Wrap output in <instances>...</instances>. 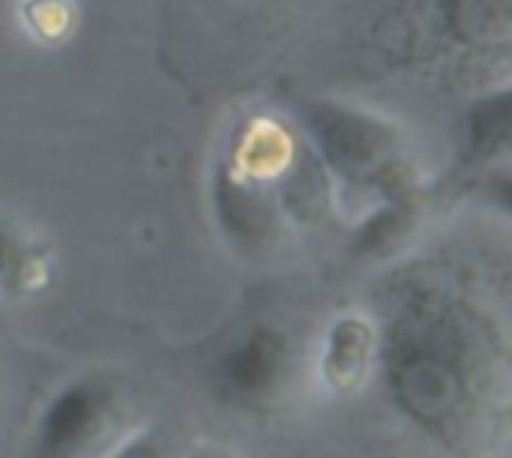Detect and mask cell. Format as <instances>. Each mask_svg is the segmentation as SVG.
<instances>
[{
  "label": "cell",
  "mask_w": 512,
  "mask_h": 458,
  "mask_svg": "<svg viewBox=\"0 0 512 458\" xmlns=\"http://www.w3.org/2000/svg\"><path fill=\"white\" fill-rule=\"evenodd\" d=\"M465 153L471 162H492L510 156V87L498 84L495 90L471 99L465 111Z\"/></svg>",
  "instance_id": "7"
},
{
  "label": "cell",
  "mask_w": 512,
  "mask_h": 458,
  "mask_svg": "<svg viewBox=\"0 0 512 458\" xmlns=\"http://www.w3.org/2000/svg\"><path fill=\"white\" fill-rule=\"evenodd\" d=\"M318 159L348 198L402 201L417 183V165L405 135L384 117L333 99H309L300 108Z\"/></svg>",
  "instance_id": "2"
},
{
  "label": "cell",
  "mask_w": 512,
  "mask_h": 458,
  "mask_svg": "<svg viewBox=\"0 0 512 458\" xmlns=\"http://www.w3.org/2000/svg\"><path fill=\"white\" fill-rule=\"evenodd\" d=\"M180 458H234L225 447L219 444H195V447H186V453Z\"/></svg>",
  "instance_id": "10"
},
{
  "label": "cell",
  "mask_w": 512,
  "mask_h": 458,
  "mask_svg": "<svg viewBox=\"0 0 512 458\" xmlns=\"http://www.w3.org/2000/svg\"><path fill=\"white\" fill-rule=\"evenodd\" d=\"M183 453H186V444L177 432H171L168 426L147 423L111 458H180Z\"/></svg>",
  "instance_id": "9"
},
{
  "label": "cell",
  "mask_w": 512,
  "mask_h": 458,
  "mask_svg": "<svg viewBox=\"0 0 512 458\" xmlns=\"http://www.w3.org/2000/svg\"><path fill=\"white\" fill-rule=\"evenodd\" d=\"M375 360L396 405L450 453L504 450L510 339L477 291L435 273L402 276L375 330Z\"/></svg>",
  "instance_id": "1"
},
{
  "label": "cell",
  "mask_w": 512,
  "mask_h": 458,
  "mask_svg": "<svg viewBox=\"0 0 512 458\" xmlns=\"http://www.w3.org/2000/svg\"><path fill=\"white\" fill-rule=\"evenodd\" d=\"M375 360V327L363 318H339L327 336V351L321 357L324 378L336 390L357 387Z\"/></svg>",
  "instance_id": "8"
},
{
  "label": "cell",
  "mask_w": 512,
  "mask_h": 458,
  "mask_svg": "<svg viewBox=\"0 0 512 458\" xmlns=\"http://www.w3.org/2000/svg\"><path fill=\"white\" fill-rule=\"evenodd\" d=\"M141 405L114 375H81L39 411L24 458H111L144 429Z\"/></svg>",
  "instance_id": "3"
},
{
  "label": "cell",
  "mask_w": 512,
  "mask_h": 458,
  "mask_svg": "<svg viewBox=\"0 0 512 458\" xmlns=\"http://www.w3.org/2000/svg\"><path fill=\"white\" fill-rule=\"evenodd\" d=\"M213 378L222 399L240 408L270 411L297 381V345L288 330L255 324L231 342L228 351H222L213 366Z\"/></svg>",
  "instance_id": "4"
},
{
  "label": "cell",
  "mask_w": 512,
  "mask_h": 458,
  "mask_svg": "<svg viewBox=\"0 0 512 458\" xmlns=\"http://www.w3.org/2000/svg\"><path fill=\"white\" fill-rule=\"evenodd\" d=\"M444 36L465 51L510 45V0H435Z\"/></svg>",
  "instance_id": "5"
},
{
  "label": "cell",
  "mask_w": 512,
  "mask_h": 458,
  "mask_svg": "<svg viewBox=\"0 0 512 458\" xmlns=\"http://www.w3.org/2000/svg\"><path fill=\"white\" fill-rule=\"evenodd\" d=\"M48 276V249L24 225L0 213V291L12 297L33 294L42 285H48Z\"/></svg>",
  "instance_id": "6"
}]
</instances>
